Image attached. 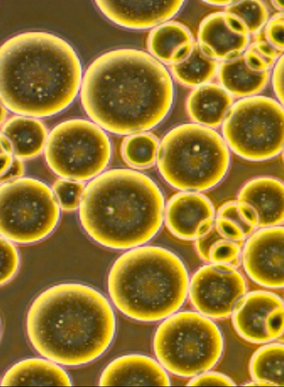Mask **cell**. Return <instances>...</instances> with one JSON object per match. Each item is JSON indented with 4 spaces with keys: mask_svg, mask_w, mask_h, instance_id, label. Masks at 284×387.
Here are the masks:
<instances>
[{
    "mask_svg": "<svg viewBox=\"0 0 284 387\" xmlns=\"http://www.w3.org/2000/svg\"><path fill=\"white\" fill-rule=\"evenodd\" d=\"M174 94L172 76L150 53L118 48L95 58L83 73L79 95L95 124L117 134H137L167 115Z\"/></svg>",
    "mask_w": 284,
    "mask_h": 387,
    "instance_id": "cell-1",
    "label": "cell"
},
{
    "mask_svg": "<svg viewBox=\"0 0 284 387\" xmlns=\"http://www.w3.org/2000/svg\"><path fill=\"white\" fill-rule=\"evenodd\" d=\"M83 75L75 49L52 33L21 32L1 46V101L15 114L40 118L59 113L79 94Z\"/></svg>",
    "mask_w": 284,
    "mask_h": 387,
    "instance_id": "cell-2",
    "label": "cell"
},
{
    "mask_svg": "<svg viewBox=\"0 0 284 387\" xmlns=\"http://www.w3.org/2000/svg\"><path fill=\"white\" fill-rule=\"evenodd\" d=\"M115 327L113 309L104 296L76 282L43 291L31 303L25 320L33 349L42 357L68 366L100 357L111 344Z\"/></svg>",
    "mask_w": 284,
    "mask_h": 387,
    "instance_id": "cell-3",
    "label": "cell"
},
{
    "mask_svg": "<svg viewBox=\"0 0 284 387\" xmlns=\"http://www.w3.org/2000/svg\"><path fill=\"white\" fill-rule=\"evenodd\" d=\"M78 209L82 227L93 240L125 249L141 245L157 233L164 202L159 188L147 176L114 169L85 186Z\"/></svg>",
    "mask_w": 284,
    "mask_h": 387,
    "instance_id": "cell-4",
    "label": "cell"
},
{
    "mask_svg": "<svg viewBox=\"0 0 284 387\" xmlns=\"http://www.w3.org/2000/svg\"><path fill=\"white\" fill-rule=\"evenodd\" d=\"M189 284L181 260L155 246L135 248L123 254L111 266L107 280L115 306L142 321H156L175 312L186 299Z\"/></svg>",
    "mask_w": 284,
    "mask_h": 387,
    "instance_id": "cell-5",
    "label": "cell"
},
{
    "mask_svg": "<svg viewBox=\"0 0 284 387\" xmlns=\"http://www.w3.org/2000/svg\"><path fill=\"white\" fill-rule=\"evenodd\" d=\"M156 157L159 171L169 184L191 191L217 184L230 162L224 139L211 128L197 124H182L168 132Z\"/></svg>",
    "mask_w": 284,
    "mask_h": 387,
    "instance_id": "cell-6",
    "label": "cell"
},
{
    "mask_svg": "<svg viewBox=\"0 0 284 387\" xmlns=\"http://www.w3.org/2000/svg\"><path fill=\"white\" fill-rule=\"evenodd\" d=\"M216 324L201 314L182 312L165 320L155 332L153 346L160 363L172 373L189 377L212 367L223 350Z\"/></svg>",
    "mask_w": 284,
    "mask_h": 387,
    "instance_id": "cell-7",
    "label": "cell"
},
{
    "mask_svg": "<svg viewBox=\"0 0 284 387\" xmlns=\"http://www.w3.org/2000/svg\"><path fill=\"white\" fill-rule=\"evenodd\" d=\"M44 153L48 166L59 178L83 182L103 172L110 160L111 145L100 127L75 118L51 129Z\"/></svg>",
    "mask_w": 284,
    "mask_h": 387,
    "instance_id": "cell-8",
    "label": "cell"
},
{
    "mask_svg": "<svg viewBox=\"0 0 284 387\" xmlns=\"http://www.w3.org/2000/svg\"><path fill=\"white\" fill-rule=\"evenodd\" d=\"M60 209L51 188L42 181L23 177L2 183L0 189L2 237L20 244L39 241L55 228Z\"/></svg>",
    "mask_w": 284,
    "mask_h": 387,
    "instance_id": "cell-9",
    "label": "cell"
},
{
    "mask_svg": "<svg viewBox=\"0 0 284 387\" xmlns=\"http://www.w3.org/2000/svg\"><path fill=\"white\" fill-rule=\"evenodd\" d=\"M225 142L238 155L253 161L277 155L283 145V110L277 101L262 96L232 105L223 123Z\"/></svg>",
    "mask_w": 284,
    "mask_h": 387,
    "instance_id": "cell-10",
    "label": "cell"
},
{
    "mask_svg": "<svg viewBox=\"0 0 284 387\" xmlns=\"http://www.w3.org/2000/svg\"><path fill=\"white\" fill-rule=\"evenodd\" d=\"M246 283L233 266L211 263L200 268L189 284L191 301L202 315L226 317L245 296Z\"/></svg>",
    "mask_w": 284,
    "mask_h": 387,
    "instance_id": "cell-11",
    "label": "cell"
},
{
    "mask_svg": "<svg viewBox=\"0 0 284 387\" xmlns=\"http://www.w3.org/2000/svg\"><path fill=\"white\" fill-rule=\"evenodd\" d=\"M284 235L282 227L263 228L253 234L242 254L245 269L255 281L270 287L283 285Z\"/></svg>",
    "mask_w": 284,
    "mask_h": 387,
    "instance_id": "cell-12",
    "label": "cell"
},
{
    "mask_svg": "<svg viewBox=\"0 0 284 387\" xmlns=\"http://www.w3.org/2000/svg\"><path fill=\"white\" fill-rule=\"evenodd\" d=\"M100 12L120 27L153 29L168 22L180 10L182 1H96Z\"/></svg>",
    "mask_w": 284,
    "mask_h": 387,
    "instance_id": "cell-13",
    "label": "cell"
},
{
    "mask_svg": "<svg viewBox=\"0 0 284 387\" xmlns=\"http://www.w3.org/2000/svg\"><path fill=\"white\" fill-rule=\"evenodd\" d=\"M164 369L146 356L130 354L111 361L101 373L100 386H169Z\"/></svg>",
    "mask_w": 284,
    "mask_h": 387,
    "instance_id": "cell-14",
    "label": "cell"
},
{
    "mask_svg": "<svg viewBox=\"0 0 284 387\" xmlns=\"http://www.w3.org/2000/svg\"><path fill=\"white\" fill-rule=\"evenodd\" d=\"M237 202L255 210L257 227L277 226L283 220V185L278 180L270 177L253 179L241 188Z\"/></svg>",
    "mask_w": 284,
    "mask_h": 387,
    "instance_id": "cell-15",
    "label": "cell"
},
{
    "mask_svg": "<svg viewBox=\"0 0 284 387\" xmlns=\"http://www.w3.org/2000/svg\"><path fill=\"white\" fill-rule=\"evenodd\" d=\"M276 295L257 291L244 297L234 311L233 322L237 332L246 339L255 342L271 341L266 330L270 314L282 306Z\"/></svg>",
    "mask_w": 284,
    "mask_h": 387,
    "instance_id": "cell-16",
    "label": "cell"
},
{
    "mask_svg": "<svg viewBox=\"0 0 284 387\" xmlns=\"http://www.w3.org/2000/svg\"><path fill=\"white\" fill-rule=\"evenodd\" d=\"M249 35L232 31L227 25L224 12L211 14L201 22L197 44L207 55L223 61L242 54L249 45Z\"/></svg>",
    "mask_w": 284,
    "mask_h": 387,
    "instance_id": "cell-17",
    "label": "cell"
},
{
    "mask_svg": "<svg viewBox=\"0 0 284 387\" xmlns=\"http://www.w3.org/2000/svg\"><path fill=\"white\" fill-rule=\"evenodd\" d=\"M60 365L44 357L22 359L5 372L1 386H72L69 376Z\"/></svg>",
    "mask_w": 284,
    "mask_h": 387,
    "instance_id": "cell-18",
    "label": "cell"
},
{
    "mask_svg": "<svg viewBox=\"0 0 284 387\" xmlns=\"http://www.w3.org/2000/svg\"><path fill=\"white\" fill-rule=\"evenodd\" d=\"M211 202L205 196L194 192L181 193L173 197L168 204L166 218L169 229L175 235L185 239L196 238L199 225L214 218Z\"/></svg>",
    "mask_w": 284,
    "mask_h": 387,
    "instance_id": "cell-19",
    "label": "cell"
},
{
    "mask_svg": "<svg viewBox=\"0 0 284 387\" xmlns=\"http://www.w3.org/2000/svg\"><path fill=\"white\" fill-rule=\"evenodd\" d=\"M1 134L10 143L14 157L23 161L44 152L49 132L38 118L15 114L2 124Z\"/></svg>",
    "mask_w": 284,
    "mask_h": 387,
    "instance_id": "cell-20",
    "label": "cell"
},
{
    "mask_svg": "<svg viewBox=\"0 0 284 387\" xmlns=\"http://www.w3.org/2000/svg\"><path fill=\"white\" fill-rule=\"evenodd\" d=\"M187 110L200 125L214 127L222 122L232 106V98L220 85L207 83L195 88L187 101Z\"/></svg>",
    "mask_w": 284,
    "mask_h": 387,
    "instance_id": "cell-21",
    "label": "cell"
},
{
    "mask_svg": "<svg viewBox=\"0 0 284 387\" xmlns=\"http://www.w3.org/2000/svg\"><path fill=\"white\" fill-rule=\"evenodd\" d=\"M217 73L220 86L231 95L239 97L254 96L265 88L269 78V71L251 68L243 53L221 63Z\"/></svg>",
    "mask_w": 284,
    "mask_h": 387,
    "instance_id": "cell-22",
    "label": "cell"
},
{
    "mask_svg": "<svg viewBox=\"0 0 284 387\" xmlns=\"http://www.w3.org/2000/svg\"><path fill=\"white\" fill-rule=\"evenodd\" d=\"M218 68L216 60L205 54L195 42L185 59L170 65V74L179 83L196 88L209 83Z\"/></svg>",
    "mask_w": 284,
    "mask_h": 387,
    "instance_id": "cell-23",
    "label": "cell"
},
{
    "mask_svg": "<svg viewBox=\"0 0 284 387\" xmlns=\"http://www.w3.org/2000/svg\"><path fill=\"white\" fill-rule=\"evenodd\" d=\"M193 41L190 32L185 26L167 22L152 29L148 37V46L153 57L163 64L170 65L177 50Z\"/></svg>",
    "mask_w": 284,
    "mask_h": 387,
    "instance_id": "cell-24",
    "label": "cell"
},
{
    "mask_svg": "<svg viewBox=\"0 0 284 387\" xmlns=\"http://www.w3.org/2000/svg\"><path fill=\"white\" fill-rule=\"evenodd\" d=\"M196 240V250L204 260L232 266L238 263L243 241L226 238L219 231L215 222L207 233Z\"/></svg>",
    "mask_w": 284,
    "mask_h": 387,
    "instance_id": "cell-25",
    "label": "cell"
},
{
    "mask_svg": "<svg viewBox=\"0 0 284 387\" xmlns=\"http://www.w3.org/2000/svg\"><path fill=\"white\" fill-rule=\"evenodd\" d=\"M283 346L272 343L261 347L253 355L250 371L255 380L269 386L283 385Z\"/></svg>",
    "mask_w": 284,
    "mask_h": 387,
    "instance_id": "cell-26",
    "label": "cell"
},
{
    "mask_svg": "<svg viewBox=\"0 0 284 387\" xmlns=\"http://www.w3.org/2000/svg\"><path fill=\"white\" fill-rule=\"evenodd\" d=\"M225 12L238 18L246 27L249 34H254L262 29L269 18L268 9L260 1L234 2L226 7Z\"/></svg>",
    "mask_w": 284,
    "mask_h": 387,
    "instance_id": "cell-27",
    "label": "cell"
},
{
    "mask_svg": "<svg viewBox=\"0 0 284 387\" xmlns=\"http://www.w3.org/2000/svg\"><path fill=\"white\" fill-rule=\"evenodd\" d=\"M157 142L148 134L138 133L129 138L123 147L126 160L137 167H146L153 163L157 157Z\"/></svg>",
    "mask_w": 284,
    "mask_h": 387,
    "instance_id": "cell-28",
    "label": "cell"
},
{
    "mask_svg": "<svg viewBox=\"0 0 284 387\" xmlns=\"http://www.w3.org/2000/svg\"><path fill=\"white\" fill-rule=\"evenodd\" d=\"M85 187L82 182L60 178L51 189L60 209L72 211L78 208Z\"/></svg>",
    "mask_w": 284,
    "mask_h": 387,
    "instance_id": "cell-29",
    "label": "cell"
},
{
    "mask_svg": "<svg viewBox=\"0 0 284 387\" xmlns=\"http://www.w3.org/2000/svg\"><path fill=\"white\" fill-rule=\"evenodd\" d=\"M18 252L14 242L2 237L1 238V284L10 281L19 267Z\"/></svg>",
    "mask_w": 284,
    "mask_h": 387,
    "instance_id": "cell-30",
    "label": "cell"
},
{
    "mask_svg": "<svg viewBox=\"0 0 284 387\" xmlns=\"http://www.w3.org/2000/svg\"><path fill=\"white\" fill-rule=\"evenodd\" d=\"M283 13L279 12L268 21L262 29L267 41L275 48L283 52Z\"/></svg>",
    "mask_w": 284,
    "mask_h": 387,
    "instance_id": "cell-31",
    "label": "cell"
},
{
    "mask_svg": "<svg viewBox=\"0 0 284 387\" xmlns=\"http://www.w3.org/2000/svg\"><path fill=\"white\" fill-rule=\"evenodd\" d=\"M217 217L226 219L241 229L246 237L252 234L255 228L243 218L239 211L237 201L228 202L222 206L218 211Z\"/></svg>",
    "mask_w": 284,
    "mask_h": 387,
    "instance_id": "cell-32",
    "label": "cell"
},
{
    "mask_svg": "<svg viewBox=\"0 0 284 387\" xmlns=\"http://www.w3.org/2000/svg\"><path fill=\"white\" fill-rule=\"evenodd\" d=\"M243 55L249 65L257 71H269L277 61L261 52L252 43L248 46Z\"/></svg>",
    "mask_w": 284,
    "mask_h": 387,
    "instance_id": "cell-33",
    "label": "cell"
},
{
    "mask_svg": "<svg viewBox=\"0 0 284 387\" xmlns=\"http://www.w3.org/2000/svg\"><path fill=\"white\" fill-rule=\"evenodd\" d=\"M189 386H235L227 376L217 372L202 373L190 381Z\"/></svg>",
    "mask_w": 284,
    "mask_h": 387,
    "instance_id": "cell-34",
    "label": "cell"
},
{
    "mask_svg": "<svg viewBox=\"0 0 284 387\" xmlns=\"http://www.w3.org/2000/svg\"><path fill=\"white\" fill-rule=\"evenodd\" d=\"M283 55H282L276 61L273 65L272 76L273 90L280 103H283Z\"/></svg>",
    "mask_w": 284,
    "mask_h": 387,
    "instance_id": "cell-35",
    "label": "cell"
},
{
    "mask_svg": "<svg viewBox=\"0 0 284 387\" xmlns=\"http://www.w3.org/2000/svg\"><path fill=\"white\" fill-rule=\"evenodd\" d=\"M24 171L23 160L14 157L9 168L5 172L1 175V181L2 183H4L22 178Z\"/></svg>",
    "mask_w": 284,
    "mask_h": 387,
    "instance_id": "cell-36",
    "label": "cell"
},
{
    "mask_svg": "<svg viewBox=\"0 0 284 387\" xmlns=\"http://www.w3.org/2000/svg\"><path fill=\"white\" fill-rule=\"evenodd\" d=\"M226 23L233 32L242 35H249L244 24L236 17L224 12Z\"/></svg>",
    "mask_w": 284,
    "mask_h": 387,
    "instance_id": "cell-37",
    "label": "cell"
},
{
    "mask_svg": "<svg viewBox=\"0 0 284 387\" xmlns=\"http://www.w3.org/2000/svg\"><path fill=\"white\" fill-rule=\"evenodd\" d=\"M239 211L247 222L252 226L257 227V216L254 209L250 206L237 202Z\"/></svg>",
    "mask_w": 284,
    "mask_h": 387,
    "instance_id": "cell-38",
    "label": "cell"
},
{
    "mask_svg": "<svg viewBox=\"0 0 284 387\" xmlns=\"http://www.w3.org/2000/svg\"><path fill=\"white\" fill-rule=\"evenodd\" d=\"M14 158L12 152L1 149V175L5 172L9 168Z\"/></svg>",
    "mask_w": 284,
    "mask_h": 387,
    "instance_id": "cell-39",
    "label": "cell"
},
{
    "mask_svg": "<svg viewBox=\"0 0 284 387\" xmlns=\"http://www.w3.org/2000/svg\"><path fill=\"white\" fill-rule=\"evenodd\" d=\"M205 3L215 6H226L231 5L234 2L232 1H206Z\"/></svg>",
    "mask_w": 284,
    "mask_h": 387,
    "instance_id": "cell-40",
    "label": "cell"
},
{
    "mask_svg": "<svg viewBox=\"0 0 284 387\" xmlns=\"http://www.w3.org/2000/svg\"><path fill=\"white\" fill-rule=\"evenodd\" d=\"M1 124H2L3 123L5 122V121L8 118H7V112H8V109L2 104L1 106Z\"/></svg>",
    "mask_w": 284,
    "mask_h": 387,
    "instance_id": "cell-41",
    "label": "cell"
},
{
    "mask_svg": "<svg viewBox=\"0 0 284 387\" xmlns=\"http://www.w3.org/2000/svg\"><path fill=\"white\" fill-rule=\"evenodd\" d=\"M272 5L277 10L281 11L283 9V1H271Z\"/></svg>",
    "mask_w": 284,
    "mask_h": 387,
    "instance_id": "cell-42",
    "label": "cell"
}]
</instances>
